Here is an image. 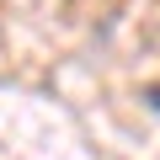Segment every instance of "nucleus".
<instances>
[{
    "label": "nucleus",
    "mask_w": 160,
    "mask_h": 160,
    "mask_svg": "<svg viewBox=\"0 0 160 160\" xmlns=\"http://www.w3.org/2000/svg\"><path fill=\"white\" fill-rule=\"evenodd\" d=\"M144 102H149V107L160 112V86H144Z\"/></svg>",
    "instance_id": "nucleus-1"
}]
</instances>
